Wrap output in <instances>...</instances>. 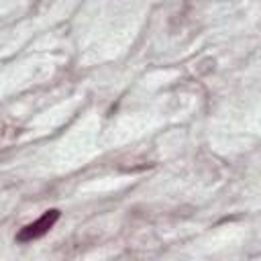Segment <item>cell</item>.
I'll use <instances>...</instances> for the list:
<instances>
[{
    "label": "cell",
    "mask_w": 261,
    "mask_h": 261,
    "mask_svg": "<svg viewBox=\"0 0 261 261\" xmlns=\"http://www.w3.org/2000/svg\"><path fill=\"white\" fill-rule=\"evenodd\" d=\"M59 220V210H47L43 216H39L35 222L27 224L24 228H20V232L16 234V239L20 243H29V241H35L39 237H43L45 232H49V228Z\"/></svg>",
    "instance_id": "cell-1"
}]
</instances>
